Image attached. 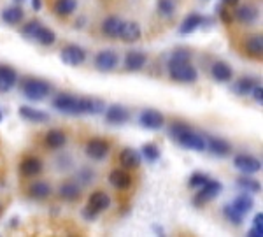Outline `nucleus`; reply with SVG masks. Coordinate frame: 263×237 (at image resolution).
I'll list each match as a JSON object with an SVG mask.
<instances>
[{"label":"nucleus","instance_id":"7ed1b4c3","mask_svg":"<svg viewBox=\"0 0 263 237\" xmlns=\"http://www.w3.org/2000/svg\"><path fill=\"white\" fill-rule=\"evenodd\" d=\"M21 93L32 102H42L53 93V84L39 78H23L21 79Z\"/></svg>","mask_w":263,"mask_h":237},{"label":"nucleus","instance_id":"0eeeda50","mask_svg":"<svg viewBox=\"0 0 263 237\" xmlns=\"http://www.w3.org/2000/svg\"><path fill=\"white\" fill-rule=\"evenodd\" d=\"M223 192V185L221 181H216V179H209L205 185H202L198 188L197 195L193 197V204L195 206H203L207 202L214 200L216 197H219V193Z\"/></svg>","mask_w":263,"mask_h":237},{"label":"nucleus","instance_id":"dca6fc26","mask_svg":"<svg viewBox=\"0 0 263 237\" xmlns=\"http://www.w3.org/2000/svg\"><path fill=\"white\" fill-rule=\"evenodd\" d=\"M86 155L91 160H104L109 155V144L102 139H91L86 144Z\"/></svg>","mask_w":263,"mask_h":237},{"label":"nucleus","instance_id":"3c124183","mask_svg":"<svg viewBox=\"0 0 263 237\" xmlns=\"http://www.w3.org/2000/svg\"><path fill=\"white\" fill-rule=\"evenodd\" d=\"M0 213H2V206H0Z\"/></svg>","mask_w":263,"mask_h":237},{"label":"nucleus","instance_id":"39448f33","mask_svg":"<svg viewBox=\"0 0 263 237\" xmlns=\"http://www.w3.org/2000/svg\"><path fill=\"white\" fill-rule=\"evenodd\" d=\"M168 76L177 83H195L198 79L197 69L190 62H168Z\"/></svg>","mask_w":263,"mask_h":237},{"label":"nucleus","instance_id":"09e8293b","mask_svg":"<svg viewBox=\"0 0 263 237\" xmlns=\"http://www.w3.org/2000/svg\"><path fill=\"white\" fill-rule=\"evenodd\" d=\"M0 121H2V113H0Z\"/></svg>","mask_w":263,"mask_h":237},{"label":"nucleus","instance_id":"cd10ccee","mask_svg":"<svg viewBox=\"0 0 263 237\" xmlns=\"http://www.w3.org/2000/svg\"><path fill=\"white\" fill-rule=\"evenodd\" d=\"M254 84H256V79H253V78H240V79H237V81L232 84V90L235 92L239 97H246V95H251Z\"/></svg>","mask_w":263,"mask_h":237},{"label":"nucleus","instance_id":"7c9ffc66","mask_svg":"<svg viewBox=\"0 0 263 237\" xmlns=\"http://www.w3.org/2000/svg\"><path fill=\"white\" fill-rule=\"evenodd\" d=\"M246 51L253 58H261L263 54V37L261 35H251L246 41Z\"/></svg>","mask_w":263,"mask_h":237},{"label":"nucleus","instance_id":"4be33fe9","mask_svg":"<svg viewBox=\"0 0 263 237\" xmlns=\"http://www.w3.org/2000/svg\"><path fill=\"white\" fill-rule=\"evenodd\" d=\"M142 37V30L139 27V23L135 21H125L120 33V39L125 42H137Z\"/></svg>","mask_w":263,"mask_h":237},{"label":"nucleus","instance_id":"473e14b6","mask_svg":"<svg viewBox=\"0 0 263 237\" xmlns=\"http://www.w3.org/2000/svg\"><path fill=\"white\" fill-rule=\"evenodd\" d=\"M237 186H239V188L246 193H258L261 190V185L258 183L254 177H249V174L237 177Z\"/></svg>","mask_w":263,"mask_h":237},{"label":"nucleus","instance_id":"5701e85b","mask_svg":"<svg viewBox=\"0 0 263 237\" xmlns=\"http://www.w3.org/2000/svg\"><path fill=\"white\" fill-rule=\"evenodd\" d=\"M109 183L118 190H126L132 185V176L126 171H123V169H114L109 174Z\"/></svg>","mask_w":263,"mask_h":237},{"label":"nucleus","instance_id":"2f4dec72","mask_svg":"<svg viewBox=\"0 0 263 237\" xmlns=\"http://www.w3.org/2000/svg\"><path fill=\"white\" fill-rule=\"evenodd\" d=\"M232 206L235 207L239 213H242L244 216H246V214H248L249 211H251L253 207H254V200H253V197L249 195V193L242 192L239 197H235V200L232 202Z\"/></svg>","mask_w":263,"mask_h":237},{"label":"nucleus","instance_id":"e433bc0d","mask_svg":"<svg viewBox=\"0 0 263 237\" xmlns=\"http://www.w3.org/2000/svg\"><path fill=\"white\" fill-rule=\"evenodd\" d=\"M156 7H158V12L162 16H172L174 11H176V2L174 0H158Z\"/></svg>","mask_w":263,"mask_h":237},{"label":"nucleus","instance_id":"412c9836","mask_svg":"<svg viewBox=\"0 0 263 237\" xmlns=\"http://www.w3.org/2000/svg\"><path fill=\"white\" fill-rule=\"evenodd\" d=\"M147 62L146 53L142 51H128L125 54V67L126 70H132V72H137L141 70Z\"/></svg>","mask_w":263,"mask_h":237},{"label":"nucleus","instance_id":"de8ad7c7","mask_svg":"<svg viewBox=\"0 0 263 237\" xmlns=\"http://www.w3.org/2000/svg\"><path fill=\"white\" fill-rule=\"evenodd\" d=\"M153 230H155L156 232V234H160V235H163V228H160V227H153Z\"/></svg>","mask_w":263,"mask_h":237},{"label":"nucleus","instance_id":"4c0bfd02","mask_svg":"<svg viewBox=\"0 0 263 237\" xmlns=\"http://www.w3.org/2000/svg\"><path fill=\"white\" fill-rule=\"evenodd\" d=\"M93 177H95V172L90 171V169H83V171L78 172V185L83 188V186L93 183Z\"/></svg>","mask_w":263,"mask_h":237},{"label":"nucleus","instance_id":"72a5a7b5","mask_svg":"<svg viewBox=\"0 0 263 237\" xmlns=\"http://www.w3.org/2000/svg\"><path fill=\"white\" fill-rule=\"evenodd\" d=\"M223 216L227 218V222H230L232 225H235V227H240L244 222V214L239 213L232 204H227L223 207Z\"/></svg>","mask_w":263,"mask_h":237},{"label":"nucleus","instance_id":"423d86ee","mask_svg":"<svg viewBox=\"0 0 263 237\" xmlns=\"http://www.w3.org/2000/svg\"><path fill=\"white\" fill-rule=\"evenodd\" d=\"M109 206H111V197H109L105 192L99 190V192H93L90 198H88V206L83 214L86 220H93V218L99 216L102 211L109 209Z\"/></svg>","mask_w":263,"mask_h":237},{"label":"nucleus","instance_id":"aec40b11","mask_svg":"<svg viewBox=\"0 0 263 237\" xmlns=\"http://www.w3.org/2000/svg\"><path fill=\"white\" fill-rule=\"evenodd\" d=\"M58 197L65 202L78 200V198L81 197V186L78 183H74V181H67V183L60 185V188H58Z\"/></svg>","mask_w":263,"mask_h":237},{"label":"nucleus","instance_id":"37998d69","mask_svg":"<svg viewBox=\"0 0 263 237\" xmlns=\"http://www.w3.org/2000/svg\"><path fill=\"white\" fill-rule=\"evenodd\" d=\"M248 235H249V237H261V235H263V228L251 227V228L248 230Z\"/></svg>","mask_w":263,"mask_h":237},{"label":"nucleus","instance_id":"a18cd8bd","mask_svg":"<svg viewBox=\"0 0 263 237\" xmlns=\"http://www.w3.org/2000/svg\"><path fill=\"white\" fill-rule=\"evenodd\" d=\"M32 7H33L35 11H39L41 7H42V2H41V0H32Z\"/></svg>","mask_w":263,"mask_h":237},{"label":"nucleus","instance_id":"8fccbe9b","mask_svg":"<svg viewBox=\"0 0 263 237\" xmlns=\"http://www.w3.org/2000/svg\"><path fill=\"white\" fill-rule=\"evenodd\" d=\"M16 2H23V0H16Z\"/></svg>","mask_w":263,"mask_h":237},{"label":"nucleus","instance_id":"a211bd4d","mask_svg":"<svg viewBox=\"0 0 263 237\" xmlns=\"http://www.w3.org/2000/svg\"><path fill=\"white\" fill-rule=\"evenodd\" d=\"M20 172L25 177H35L42 172V162L35 156H27L25 160H21L20 163Z\"/></svg>","mask_w":263,"mask_h":237},{"label":"nucleus","instance_id":"6e6552de","mask_svg":"<svg viewBox=\"0 0 263 237\" xmlns=\"http://www.w3.org/2000/svg\"><path fill=\"white\" fill-rule=\"evenodd\" d=\"M60 58L63 63L70 67H78V65H83L86 62V51L78 44H67L65 48H62L60 51Z\"/></svg>","mask_w":263,"mask_h":237},{"label":"nucleus","instance_id":"ea45409f","mask_svg":"<svg viewBox=\"0 0 263 237\" xmlns=\"http://www.w3.org/2000/svg\"><path fill=\"white\" fill-rule=\"evenodd\" d=\"M190 60H192V51H188V49H176L171 54V60L168 62H190Z\"/></svg>","mask_w":263,"mask_h":237},{"label":"nucleus","instance_id":"ddd939ff","mask_svg":"<svg viewBox=\"0 0 263 237\" xmlns=\"http://www.w3.org/2000/svg\"><path fill=\"white\" fill-rule=\"evenodd\" d=\"M120 163L126 171H135V169L141 167L142 163V155L139 153L134 148H125V150L120 153Z\"/></svg>","mask_w":263,"mask_h":237},{"label":"nucleus","instance_id":"4468645a","mask_svg":"<svg viewBox=\"0 0 263 237\" xmlns=\"http://www.w3.org/2000/svg\"><path fill=\"white\" fill-rule=\"evenodd\" d=\"M18 83V72L9 65H0V93H7Z\"/></svg>","mask_w":263,"mask_h":237},{"label":"nucleus","instance_id":"f8f14e48","mask_svg":"<svg viewBox=\"0 0 263 237\" xmlns=\"http://www.w3.org/2000/svg\"><path fill=\"white\" fill-rule=\"evenodd\" d=\"M104 114H105V121L109 125H125L126 121H130V111L120 104L107 105L104 109Z\"/></svg>","mask_w":263,"mask_h":237},{"label":"nucleus","instance_id":"2eb2a0df","mask_svg":"<svg viewBox=\"0 0 263 237\" xmlns=\"http://www.w3.org/2000/svg\"><path fill=\"white\" fill-rule=\"evenodd\" d=\"M205 150H209L214 156H228L232 151V146L221 137H205Z\"/></svg>","mask_w":263,"mask_h":237},{"label":"nucleus","instance_id":"1a4fd4ad","mask_svg":"<svg viewBox=\"0 0 263 237\" xmlns=\"http://www.w3.org/2000/svg\"><path fill=\"white\" fill-rule=\"evenodd\" d=\"M233 167L240 171L242 174H256L261 171V160H258L253 155H237L233 158Z\"/></svg>","mask_w":263,"mask_h":237},{"label":"nucleus","instance_id":"58836bf2","mask_svg":"<svg viewBox=\"0 0 263 237\" xmlns=\"http://www.w3.org/2000/svg\"><path fill=\"white\" fill-rule=\"evenodd\" d=\"M209 179L211 177L207 174H203V172H195V174H192V177H190V186H192V188H200V186L205 185Z\"/></svg>","mask_w":263,"mask_h":237},{"label":"nucleus","instance_id":"f257e3e1","mask_svg":"<svg viewBox=\"0 0 263 237\" xmlns=\"http://www.w3.org/2000/svg\"><path fill=\"white\" fill-rule=\"evenodd\" d=\"M53 107L63 114L70 116H81V114H100L104 113L105 104L99 99H88V97H74L69 93L53 99Z\"/></svg>","mask_w":263,"mask_h":237},{"label":"nucleus","instance_id":"f03ea898","mask_svg":"<svg viewBox=\"0 0 263 237\" xmlns=\"http://www.w3.org/2000/svg\"><path fill=\"white\" fill-rule=\"evenodd\" d=\"M168 134L176 142H179L182 148L186 150H193V151H205V135L195 132L190 125L176 121L171 125Z\"/></svg>","mask_w":263,"mask_h":237},{"label":"nucleus","instance_id":"b1692460","mask_svg":"<svg viewBox=\"0 0 263 237\" xmlns=\"http://www.w3.org/2000/svg\"><path fill=\"white\" fill-rule=\"evenodd\" d=\"M211 76L219 83H227L233 78V70L230 69V65L224 62H216L213 67H211Z\"/></svg>","mask_w":263,"mask_h":237},{"label":"nucleus","instance_id":"bb28decb","mask_svg":"<svg viewBox=\"0 0 263 237\" xmlns=\"http://www.w3.org/2000/svg\"><path fill=\"white\" fill-rule=\"evenodd\" d=\"M258 18V11L254 6H242L235 11V20L242 25H253Z\"/></svg>","mask_w":263,"mask_h":237},{"label":"nucleus","instance_id":"393cba45","mask_svg":"<svg viewBox=\"0 0 263 237\" xmlns=\"http://www.w3.org/2000/svg\"><path fill=\"white\" fill-rule=\"evenodd\" d=\"M44 142H46V146L51 148V150H60V148L65 146L67 135H65V132H62V130L53 129V130H49V132L46 134Z\"/></svg>","mask_w":263,"mask_h":237},{"label":"nucleus","instance_id":"9b49d317","mask_svg":"<svg viewBox=\"0 0 263 237\" xmlns=\"http://www.w3.org/2000/svg\"><path fill=\"white\" fill-rule=\"evenodd\" d=\"M139 123H141L142 129L160 130L165 125V116L160 111H156V109H144L139 114Z\"/></svg>","mask_w":263,"mask_h":237},{"label":"nucleus","instance_id":"f3484780","mask_svg":"<svg viewBox=\"0 0 263 237\" xmlns=\"http://www.w3.org/2000/svg\"><path fill=\"white\" fill-rule=\"evenodd\" d=\"M20 116L27 121H32V123H48L49 121V114L41 111V109L30 107V105H21L20 107Z\"/></svg>","mask_w":263,"mask_h":237},{"label":"nucleus","instance_id":"79ce46f5","mask_svg":"<svg viewBox=\"0 0 263 237\" xmlns=\"http://www.w3.org/2000/svg\"><path fill=\"white\" fill-rule=\"evenodd\" d=\"M251 95H253V99H254V102H258V104H263V88H261V84H254V88H253V92H251Z\"/></svg>","mask_w":263,"mask_h":237},{"label":"nucleus","instance_id":"6ab92c4d","mask_svg":"<svg viewBox=\"0 0 263 237\" xmlns=\"http://www.w3.org/2000/svg\"><path fill=\"white\" fill-rule=\"evenodd\" d=\"M123 23H125V21L121 18H118V16H109V18H105L104 23H102V32L107 37H111V39H120Z\"/></svg>","mask_w":263,"mask_h":237},{"label":"nucleus","instance_id":"a878e982","mask_svg":"<svg viewBox=\"0 0 263 237\" xmlns=\"http://www.w3.org/2000/svg\"><path fill=\"white\" fill-rule=\"evenodd\" d=\"M203 25V16L200 14H190L186 16L184 21L181 23L179 27V33L181 35H188V33H193L197 28H200Z\"/></svg>","mask_w":263,"mask_h":237},{"label":"nucleus","instance_id":"c85d7f7f","mask_svg":"<svg viewBox=\"0 0 263 237\" xmlns=\"http://www.w3.org/2000/svg\"><path fill=\"white\" fill-rule=\"evenodd\" d=\"M28 193H30L32 198H37V200H44L51 195V186L44 181H35L28 186Z\"/></svg>","mask_w":263,"mask_h":237},{"label":"nucleus","instance_id":"f704fd0d","mask_svg":"<svg viewBox=\"0 0 263 237\" xmlns=\"http://www.w3.org/2000/svg\"><path fill=\"white\" fill-rule=\"evenodd\" d=\"M76 7H78L76 0H57L54 2V12L58 16H70L76 11Z\"/></svg>","mask_w":263,"mask_h":237},{"label":"nucleus","instance_id":"c03bdc74","mask_svg":"<svg viewBox=\"0 0 263 237\" xmlns=\"http://www.w3.org/2000/svg\"><path fill=\"white\" fill-rule=\"evenodd\" d=\"M253 227L263 228V213H258L256 216H254V220H253Z\"/></svg>","mask_w":263,"mask_h":237},{"label":"nucleus","instance_id":"49530a36","mask_svg":"<svg viewBox=\"0 0 263 237\" xmlns=\"http://www.w3.org/2000/svg\"><path fill=\"white\" fill-rule=\"evenodd\" d=\"M223 4L227 7H232V6H237V4H239V0H223Z\"/></svg>","mask_w":263,"mask_h":237},{"label":"nucleus","instance_id":"a19ab883","mask_svg":"<svg viewBox=\"0 0 263 237\" xmlns=\"http://www.w3.org/2000/svg\"><path fill=\"white\" fill-rule=\"evenodd\" d=\"M216 11H218V18L221 20L224 25H230L232 21H233L232 12L227 9V6H224V4H221V6H218V7H216Z\"/></svg>","mask_w":263,"mask_h":237},{"label":"nucleus","instance_id":"c9c22d12","mask_svg":"<svg viewBox=\"0 0 263 237\" xmlns=\"http://www.w3.org/2000/svg\"><path fill=\"white\" fill-rule=\"evenodd\" d=\"M142 156L147 160V162H156L160 158V148L155 144V142H147V144L142 146Z\"/></svg>","mask_w":263,"mask_h":237},{"label":"nucleus","instance_id":"c756f323","mask_svg":"<svg viewBox=\"0 0 263 237\" xmlns=\"http://www.w3.org/2000/svg\"><path fill=\"white\" fill-rule=\"evenodd\" d=\"M23 18H25V12L18 6L6 7V9L2 11V20L6 21L7 25H18L23 21Z\"/></svg>","mask_w":263,"mask_h":237},{"label":"nucleus","instance_id":"20e7f679","mask_svg":"<svg viewBox=\"0 0 263 237\" xmlns=\"http://www.w3.org/2000/svg\"><path fill=\"white\" fill-rule=\"evenodd\" d=\"M23 35L28 37L30 41H35L41 46H51L57 41V33L51 28L44 27L41 21H30L23 27Z\"/></svg>","mask_w":263,"mask_h":237},{"label":"nucleus","instance_id":"9d476101","mask_svg":"<svg viewBox=\"0 0 263 237\" xmlns=\"http://www.w3.org/2000/svg\"><path fill=\"white\" fill-rule=\"evenodd\" d=\"M120 63V57L114 49H104L95 54V67L102 72H111Z\"/></svg>","mask_w":263,"mask_h":237}]
</instances>
